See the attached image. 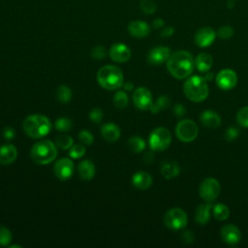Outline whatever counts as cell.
<instances>
[{
  "mask_svg": "<svg viewBox=\"0 0 248 248\" xmlns=\"http://www.w3.org/2000/svg\"><path fill=\"white\" fill-rule=\"evenodd\" d=\"M170 55V48L167 46H156L152 48L147 55V61L152 65H161L164 62H167Z\"/></svg>",
  "mask_w": 248,
  "mask_h": 248,
  "instance_id": "15",
  "label": "cell"
},
{
  "mask_svg": "<svg viewBox=\"0 0 248 248\" xmlns=\"http://www.w3.org/2000/svg\"><path fill=\"white\" fill-rule=\"evenodd\" d=\"M199 193L203 201L206 202H211L219 196L220 183L213 177H207L202 181Z\"/></svg>",
  "mask_w": 248,
  "mask_h": 248,
  "instance_id": "9",
  "label": "cell"
},
{
  "mask_svg": "<svg viewBox=\"0 0 248 248\" xmlns=\"http://www.w3.org/2000/svg\"><path fill=\"white\" fill-rule=\"evenodd\" d=\"M198 132L197 124L190 119L179 121L175 127V135L178 140L183 142L193 141L197 138Z\"/></svg>",
  "mask_w": 248,
  "mask_h": 248,
  "instance_id": "8",
  "label": "cell"
},
{
  "mask_svg": "<svg viewBox=\"0 0 248 248\" xmlns=\"http://www.w3.org/2000/svg\"><path fill=\"white\" fill-rule=\"evenodd\" d=\"M123 73L114 65H106L97 73V81L107 90H115L123 85Z\"/></svg>",
  "mask_w": 248,
  "mask_h": 248,
  "instance_id": "4",
  "label": "cell"
},
{
  "mask_svg": "<svg viewBox=\"0 0 248 248\" xmlns=\"http://www.w3.org/2000/svg\"><path fill=\"white\" fill-rule=\"evenodd\" d=\"M9 247H10V248H13V247H18V248H20L21 246H20V245H10Z\"/></svg>",
  "mask_w": 248,
  "mask_h": 248,
  "instance_id": "49",
  "label": "cell"
},
{
  "mask_svg": "<svg viewBox=\"0 0 248 248\" xmlns=\"http://www.w3.org/2000/svg\"><path fill=\"white\" fill-rule=\"evenodd\" d=\"M128 32L136 38H144L150 32L149 25L142 20H133L128 25Z\"/></svg>",
  "mask_w": 248,
  "mask_h": 248,
  "instance_id": "18",
  "label": "cell"
},
{
  "mask_svg": "<svg viewBox=\"0 0 248 248\" xmlns=\"http://www.w3.org/2000/svg\"><path fill=\"white\" fill-rule=\"evenodd\" d=\"M13 239L12 232L4 227L0 226V246H8Z\"/></svg>",
  "mask_w": 248,
  "mask_h": 248,
  "instance_id": "33",
  "label": "cell"
},
{
  "mask_svg": "<svg viewBox=\"0 0 248 248\" xmlns=\"http://www.w3.org/2000/svg\"><path fill=\"white\" fill-rule=\"evenodd\" d=\"M152 176L149 173L142 170L137 171L136 173H134L132 177L133 185L140 190L148 189L152 185Z\"/></svg>",
  "mask_w": 248,
  "mask_h": 248,
  "instance_id": "19",
  "label": "cell"
},
{
  "mask_svg": "<svg viewBox=\"0 0 248 248\" xmlns=\"http://www.w3.org/2000/svg\"><path fill=\"white\" fill-rule=\"evenodd\" d=\"M238 130L234 127H231L229 128L226 133H225V138L227 139V140H233L238 137Z\"/></svg>",
  "mask_w": 248,
  "mask_h": 248,
  "instance_id": "41",
  "label": "cell"
},
{
  "mask_svg": "<svg viewBox=\"0 0 248 248\" xmlns=\"http://www.w3.org/2000/svg\"><path fill=\"white\" fill-rule=\"evenodd\" d=\"M188 222L187 214L179 207L170 208L164 216V224L172 231H178L186 227Z\"/></svg>",
  "mask_w": 248,
  "mask_h": 248,
  "instance_id": "7",
  "label": "cell"
},
{
  "mask_svg": "<svg viewBox=\"0 0 248 248\" xmlns=\"http://www.w3.org/2000/svg\"><path fill=\"white\" fill-rule=\"evenodd\" d=\"M173 112H174V114H175L177 117H181V116H183V115L185 114L186 110H185V108H184L182 105L176 104V105L174 106V108H173Z\"/></svg>",
  "mask_w": 248,
  "mask_h": 248,
  "instance_id": "44",
  "label": "cell"
},
{
  "mask_svg": "<svg viewBox=\"0 0 248 248\" xmlns=\"http://www.w3.org/2000/svg\"><path fill=\"white\" fill-rule=\"evenodd\" d=\"M22 127L25 134L30 138L41 139L50 132L52 125L46 115L30 114L24 119Z\"/></svg>",
  "mask_w": 248,
  "mask_h": 248,
  "instance_id": "2",
  "label": "cell"
},
{
  "mask_svg": "<svg viewBox=\"0 0 248 248\" xmlns=\"http://www.w3.org/2000/svg\"><path fill=\"white\" fill-rule=\"evenodd\" d=\"M56 97L62 104H68L72 99V90L67 85H60L56 91Z\"/></svg>",
  "mask_w": 248,
  "mask_h": 248,
  "instance_id": "27",
  "label": "cell"
},
{
  "mask_svg": "<svg viewBox=\"0 0 248 248\" xmlns=\"http://www.w3.org/2000/svg\"><path fill=\"white\" fill-rule=\"evenodd\" d=\"M54 127L59 132H68L72 129L73 123L68 117H59L54 122Z\"/></svg>",
  "mask_w": 248,
  "mask_h": 248,
  "instance_id": "31",
  "label": "cell"
},
{
  "mask_svg": "<svg viewBox=\"0 0 248 248\" xmlns=\"http://www.w3.org/2000/svg\"><path fill=\"white\" fill-rule=\"evenodd\" d=\"M236 121L240 126L244 128H248V106L241 108L237 111Z\"/></svg>",
  "mask_w": 248,
  "mask_h": 248,
  "instance_id": "35",
  "label": "cell"
},
{
  "mask_svg": "<svg viewBox=\"0 0 248 248\" xmlns=\"http://www.w3.org/2000/svg\"><path fill=\"white\" fill-rule=\"evenodd\" d=\"M211 205L209 203L200 204L195 212V220L200 225H205L210 219Z\"/></svg>",
  "mask_w": 248,
  "mask_h": 248,
  "instance_id": "24",
  "label": "cell"
},
{
  "mask_svg": "<svg viewBox=\"0 0 248 248\" xmlns=\"http://www.w3.org/2000/svg\"><path fill=\"white\" fill-rule=\"evenodd\" d=\"M78 140L86 145H91L94 141V137L93 135L88 131V130H81L78 133Z\"/></svg>",
  "mask_w": 248,
  "mask_h": 248,
  "instance_id": "38",
  "label": "cell"
},
{
  "mask_svg": "<svg viewBox=\"0 0 248 248\" xmlns=\"http://www.w3.org/2000/svg\"><path fill=\"white\" fill-rule=\"evenodd\" d=\"M217 85L224 90L233 88L237 83V76L232 69H223L216 76Z\"/></svg>",
  "mask_w": 248,
  "mask_h": 248,
  "instance_id": "12",
  "label": "cell"
},
{
  "mask_svg": "<svg viewBox=\"0 0 248 248\" xmlns=\"http://www.w3.org/2000/svg\"><path fill=\"white\" fill-rule=\"evenodd\" d=\"M171 142V135L167 128L158 127L154 129L150 135L148 143L152 150L163 151L169 147Z\"/></svg>",
  "mask_w": 248,
  "mask_h": 248,
  "instance_id": "6",
  "label": "cell"
},
{
  "mask_svg": "<svg viewBox=\"0 0 248 248\" xmlns=\"http://www.w3.org/2000/svg\"><path fill=\"white\" fill-rule=\"evenodd\" d=\"M185 96L193 102H202L208 96V85L206 79L200 76L189 77L183 85Z\"/></svg>",
  "mask_w": 248,
  "mask_h": 248,
  "instance_id": "5",
  "label": "cell"
},
{
  "mask_svg": "<svg viewBox=\"0 0 248 248\" xmlns=\"http://www.w3.org/2000/svg\"><path fill=\"white\" fill-rule=\"evenodd\" d=\"M107 55V51L106 48L103 46H96L92 50H91V56L94 59L97 60H102L106 57Z\"/></svg>",
  "mask_w": 248,
  "mask_h": 248,
  "instance_id": "40",
  "label": "cell"
},
{
  "mask_svg": "<svg viewBox=\"0 0 248 248\" xmlns=\"http://www.w3.org/2000/svg\"><path fill=\"white\" fill-rule=\"evenodd\" d=\"M195 238V235L192 233L191 231H185L182 232L181 234V239L183 240V242L185 243H190L194 240Z\"/></svg>",
  "mask_w": 248,
  "mask_h": 248,
  "instance_id": "43",
  "label": "cell"
},
{
  "mask_svg": "<svg viewBox=\"0 0 248 248\" xmlns=\"http://www.w3.org/2000/svg\"><path fill=\"white\" fill-rule=\"evenodd\" d=\"M213 63L212 56L207 52L200 53L195 59V67L198 71L202 73H205L210 70Z\"/></svg>",
  "mask_w": 248,
  "mask_h": 248,
  "instance_id": "23",
  "label": "cell"
},
{
  "mask_svg": "<svg viewBox=\"0 0 248 248\" xmlns=\"http://www.w3.org/2000/svg\"><path fill=\"white\" fill-rule=\"evenodd\" d=\"M55 144L57 147L66 150V149H70L72 147V145L74 144V140L73 138L69 135H59L58 137H56L55 139Z\"/></svg>",
  "mask_w": 248,
  "mask_h": 248,
  "instance_id": "30",
  "label": "cell"
},
{
  "mask_svg": "<svg viewBox=\"0 0 248 248\" xmlns=\"http://www.w3.org/2000/svg\"><path fill=\"white\" fill-rule=\"evenodd\" d=\"M221 237L227 244L235 245L240 241L241 233L236 226L228 224L221 229Z\"/></svg>",
  "mask_w": 248,
  "mask_h": 248,
  "instance_id": "16",
  "label": "cell"
},
{
  "mask_svg": "<svg viewBox=\"0 0 248 248\" xmlns=\"http://www.w3.org/2000/svg\"><path fill=\"white\" fill-rule=\"evenodd\" d=\"M16 136V131L14 128L12 127H6L4 130H3V137L7 140H11L15 138Z\"/></svg>",
  "mask_w": 248,
  "mask_h": 248,
  "instance_id": "42",
  "label": "cell"
},
{
  "mask_svg": "<svg viewBox=\"0 0 248 248\" xmlns=\"http://www.w3.org/2000/svg\"><path fill=\"white\" fill-rule=\"evenodd\" d=\"M78 171L81 179L91 180L96 172L95 165L90 160H83L78 166Z\"/></svg>",
  "mask_w": 248,
  "mask_h": 248,
  "instance_id": "21",
  "label": "cell"
},
{
  "mask_svg": "<svg viewBox=\"0 0 248 248\" xmlns=\"http://www.w3.org/2000/svg\"><path fill=\"white\" fill-rule=\"evenodd\" d=\"M128 146L133 152L140 153L145 148V141L139 136H133L128 140Z\"/></svg>",
  "mask_w": 248,
  "mask_h": 248,
  "instance_id": "26",
  "label": "cell"
},
{
  "mask_svg": "<svg viewBox=\"0 0 248 248\" xmlns=\"http://www.w3.org/2000/svg\"><path fill=\"white\" fill-rule=\"evenodd\" d=\"M108 54L113 61L124 63L130 59L131 49L123 43H116L110 46Z\"/></svg>",
  "mask_w": 248,
  "mask_h": 248,
  "instance_id": "14",
  "label": "cell"
},
{
  "mask_svg": "<svg viewBox=\"0 0 248 248\" xmlns=\"http://www.w3.org/2000/svg\"><path fill=\"white\" fill-rule=\"evenodd\" d=\"M215 38H216V32L211 27H208V26L200 28L194 36L195 43L200 47H206L210 46L214 42Z\"/></svg>",
  "mask_w": 248,
  "mask_h": 248,
  "instance_id": "13",
  "label": "cell"
},
{
  "mask_svg": "<svg viewBox=\"0 0 248 248\" xmlns=\"http://www.w3.org/2000/svg\"><path fill=\"white\" fill-rule=\"evenodd\" d=\"M212 77H213V74L210 73V74H207V75L204 77V78H205L206 80H210V79H212Z\"/></svg>",
  "mask_w": 248,
  "mask_h": 248,
  "instance_id": "48",
  "label": "cell"
},
{
  "mask_svg": "<svg viewBox=\"0 0 248 248\" xmlns=\"http://www.w3.org/2000/svg\"><path fill=\"white\" fill-rule=\"evenodd\" d=\"M201 122L207 128H217L221 124V117L212 110H204L200 117Z\"/></svg>",
  "mask_w": 248,
  "mask_h": 248,
  "instance_id": "22",
  "label": "cell"
},
{
  "mask_svg": "<svg viewBox=\"0 0 248 248\" xmlns=\"http://www.w3.org/2000/svg\"><path fill=\"white\" fill-rule=\"evenodd\" d=\"M85 151H86L85 147L82 144L76 143V144H73L72 147L70 148L69 155L72 159H79L85 154Z\"/></svg>",
  "mask_w": 248,
  "mask_h": 248,
  "instance_id": "34",
  "label": "cell"
},
{
  "mask_svg": "<svg viewBox=\"0 0 248 248\" xmlns=\"http://www.w3.org/2000/svg\"><path fill=\"white\" fill-rule=\"evenodd\" d=\"M112 101H113V104L116 108H125L128 105V95L125 91H117L116 93H114L113 95V98H112Z\"/></svg>",
  "mask_w": 248,
  "mask_h": 248,
  "instance_id": "29",
  "label": "cell"
},
{
  "mask_svg": "<svg viewBox=\"0 0 248 248\" xmlns=\"http://www.w3.org/2000/svg\"><path fill=\"white\" fill-rule=\"evenodd\" d=\"M123 88L126 90V91H132L133 88H134V83L131 82V81H127L125 83H123Z\"/></svg>",
  "mask_w": 248,
  "mask_h": 248,
  "instance_id": "47",
  "label": "cell"
},
{
  "mask_svg": "<svg viewBox=\"0 0 248 248\" xmlns=\"http://www.w3.org/2000/svg\"><path fill=\"white\" fill-rule=\"evenodd\" d=\"M194 67L195 61L192 54L185 50L173 52L167 60V68L169 72L177 79H183L190 77Z\"/></svg>",
  "mask_w": 248,
  "mask_h": 248,
  "instance_id": "1",
  "label": "cell"
},
{
  "mask_svg": "<svg viewBox=\"0 0 248 248\" xmlns=\"http://www.w3.org/2000/svg\"><path fill=\"white\" fill-rule=\"evenodd\" d=\"M170 104V99L167 96H161L160 98H158V100L156 101L155 104H152L150 110L153 113L159 112L162 109H165L166 108L169 107Z\"/></svg>",
  "mask_w": 248,
  "mask_h": 248,
  "instance_id": "32",
  "label": "cell"
},
{
  "mask_svg": "<svg viewBox=\"0 0 248 248\" xmlns=\"http://www.w3.org/2000/svg\"><path fill=\"white\" fill-rule=\"evenodd\" d=\"M140 10L147 15L153 14L157 9L156 4L153 0H141L140 3Z\"/></svg>",
  "mask_w": 248,
  "mask_h": 248,
  "instance_id": "36",
  "label": "cell"
},
{
  "mask_svg": "<svg viewBox=\"0 0 248 248\" xmlns=\"http://www.w3.org/2000/svg\"><path fill=\"white\" fill-rule=\"evenodd\" d=\"M30 156L36 164L47 165L57 157V146L48 140H42L35 142L31 148Z\"/></svg>",
  "mask_w": 248,
  "mask_h": 248,
  "instance_id": "3",
  "label": "cell"
},
{
  "mask_svg": "<svg viewBox=\"0 0 248 248\" xmlns=\"http://www.w3.org/2000/svg\"><path fill=\"white\" fill-rule=\"evenodd\" d=\"M234 31L232 29V27L229 26V25H224V26H221L218 31H217V35L219 38L223 39V40H228L230 39L232 35H233Z\"/></svg>",
  "mask_w": 248,
  "mask_h": 248,
  "instance_id": "37",
  "label": "cell"
},
{
  "mask_svg": "<svg viewBox=\"0 0 248 248\" xmlns=\"http://www.w3.org/2000/svg\"><path fill=\"white\" fill-rule=\"evenodd\" d=\"M213 215L216 220L224 221L230 215L229 207L223 203H217L213 206Z\"/></svg>",
  "mask_w": 248,
  "mask_h": 248,
  "instance_id": "28",
  "label": "cell"
},
{
  "mask_svg": "<svg viewBox=\"0 0 248 248\" xmlns=\"http://www.w3.org/2000/svg\"><path fill=\"white\" fill-rule=\"evenodd\" d=\"M101 134L106 140L114 142L120 137V128L115 123L108 122L101 127Z\"/></svg>",
  "mask_w": 248,
  "mask_h": 248,
  "instance_id": "20",
  "label": "cell"
},
{
  "mask_svg": "<svg viewBox=\"0 0 248 248\" xmlns=\"http://www.w3.org/2000/svg\"><path fill=\"white\" fill-rule=\"evenodd\" d=\"M17 157V149L12 143H6L0 146V164L10 165L16 161Z\"/></svg>",
  "mask_w": 248,
  "mask_h": 248,
  "instance_id": "17",
  "label": "cell"
},
{
  "mask_svg": "<svg viewBox=\"0 0 248 248\" xmlns=\"http://www.w3.org/2000/svg\"><path fill=\"white\" fill-rule=\"evenodd\" d=\"M179 170L180 168L176 162H166L161 167V173L167 179L175 177L179 173Z\"/></svg>",
  "mask_w": 248,
  "mask_h": 248,
  "instance_id": "25",
  "label": "cell"
},
{
  "mask_svg": "<svg viewBox=\"0 0 248 248\" xmlns=\"http://www.w3.org/2000/svg\"><path fill=\"white\" fill-rule=\"evenodd\" d=\"M173 34V28L170 27V26H168V27H165L162 32H161V36L162 37H170Z\"/></svg>",
  "mask_w": 248,
  "mask_h": 248,
  "instance_id": "45",
  "label": "cell"
},
{
  "mask_svg": "<svg viewBox=\"0 0 248 248\" xmlns=\"http://www.w3.org/2000/svg\"><path fill=\"white\" fill-rule=\"evenodd\" d=\"M133 101L135 106L141 110L150 109L153 104L151 92L146 87H138L133 93Z\"/></svg>",
  "mask_w": 248,
  "mask_h": 248,
  "instance_id": "11",
  "label": "cell"
},
{
  "mask_svg": "<svg viewBox=\"0 0 248 248\" xmlns=\"http://www.w3.org/2000/svg\"><path fill=\"white\" fill-rule=\"evenodd\" d=\"M53 170L59 180L66 181L70 179L74 173V163L70 158H61L55 162Z\"/></svg>",
  "mask_w": 248,
  "mask_h": 248,
  "instance_id": "10",
  "label": "cell"
},
{
  "mask_svg": "<svg viewBox=\"0 0 248 248\" xmlns=\"http://www.w3.org/2000/svg\"><path fill=\"white\" fill-rule=\"evenodd\" d=\"M164 25V20L162 18H156L154 21H153V26L155 28H160Z\"/></svg>",
  "mask_w": 248,
  "mask_h": 248,
  "instance_id": "46",
  "label": "cell"
},
{
  "mask_svg": "<svg viewBox=\"0 0 248 248\" xmlns=\"http://www.w3.org/2000/svg\"><path fill=\"white\" fill-rule=\"evenodd\" d=\"M103 110L100 108H94L89 112V118L93 123L99 124L103 119Z\"/></svg>",
  "mask_w": 248,
  "mask_h": 248,
  "instance_id": "39",
  "label": "cell"
}]
</instances>
